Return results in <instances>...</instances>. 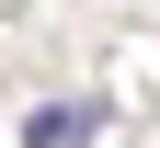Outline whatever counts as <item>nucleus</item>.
<instances>
[{
	"instance_id": "nucleus-1",
	"label": "nucleus",
	"mask_w": 160,
	"mask_h": 148,
	"mask_svg": "<svg viewBox=\"0 0 160 148\" xmlns=\"http://www.w3.org/2000/svg\"><path fill=\"white\" fill-rule=\"evenodd\" d=\"M92 125H103V103H46V114L23 125V148H80Z\"/></svg>"
}]
</instances>
